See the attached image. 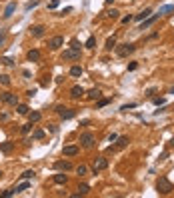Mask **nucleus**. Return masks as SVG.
Masks as SVG:
<instances>
[{"label":"nucleus","mask_w":174,"mask_h":198,"mask_svg":"<svg viewBox=\"0 0 174 198\" xmlns=\"http://www.w3.org/2000/svg\"><path fill=\"white\" fill-rule=\"evenodd\" d=\"M156 190H158V194H170L174 190V186L166 176H160V178L156 180Z\"/></svg>","instance_id":"obj_1"},{"label":"nucleus","mask_w":174,"mask_h":198,"mask_svg":"<svg viewBox=\"0 0 174 198\" xmlns=\"http://www.w3.org/2000/svg\"><path fill=\"white\" fill-rule=\"evenodd\" d=\"M116 54H118V56L120 58H126L128 56V54H132L136 50V44H132V42H126V44H120V46H116Z\"/></svg>","instance_id":"obj_2"},{"label":"nucleus","mask_w":174,"mask_h":198,"mask_svg":"<svg viewBox=\"0 0 174 198\" xmlns=\"http://www.w3.org/2000/svg\"><path fill=\"white\" fill-rule=\"evenodd\" d=\"M80 144H82L84 148H92V146L96 144V136L92 134V132H82V134H80Z\"/></svg>","instance_id":"obj_3"},{"label":"nucleus","mask_w":174,"mask_h":198,"mask_svg":"<svg viewBox=\"0 0 174 198\" xmlns=\"http://www.w3.org/2000/svg\"><path fill=\"white\" fill-rule=\"evenodd\" d=\"M56 112H58V116L62 118V120H70V118H74L76 116V110H72V108H66V106H56Z\"/></svg>","instance_id":"obj_4"},{"label":"nucleus","mask_w":174,"mask_h":198,"mask_svg":"<svg viewBox=\"0 0 174 198\" xmlns=\"http://www.w3.org/2000/svg\"><path fill=\"white\" fill-rule=\"evenodd\" d=\"M80 56H82L80 48H68L62 52V60H80Z\"/></svg>","instance_id":"obj_5"},{"label":"nucleus","mask_w":174,"mask_h":198,"mask_svg":"<svg viewBox=\"0 0 174 198\" xmlns=\"http://www.w3.org/2000/svg\"><path fill=\"white\" fill-rule=\"evenodd\" d=\"M0 102L10 104V106H16V104H18V94H12V92H2V94H0Z\"/></svg>","instance_id":"obj_6"},{"label":"nucleus","mask_w":174,"mask_h":198,"mask_svg":"<svg viewBox=\"0 0 174 198\" xmlns=\"http://www.w3.org/2000/svg\"><path fill=\"white\" fill-rule=\"evenodd\" d=\"M106 166H108V160L104 158V156H98V158L94 160V166H92V172H94V174H98L100 170H104V168H106Z\"/></svg>","instance_id":"obj_7"},{"label":"nucleus","mask_w":174,"mask_h":198,"mask_svg":"<svg viewBox=\"0 0 174 198\" xmlns=\"http://www.w3.org/2000/svg\"><path fill=\"white\" fill-rule=\"evenodd\" d=\"M62 44H64V36H60V34H58V36H52V38L48 40V48H50V50H58Z\"/></svg>","instance_id":"obj_8"},{"label":"nucleus","mask_w":174,"mask_h":198,"mask_svg":"<svg viewBox=\"0 0 174 198\" xmlns=\"http://www.w3.org/2000/svg\"><path fill=\"white\" fill-rule=\"evenodd\" d=\"M158 16H160L158 12H156V14H150L146 20H142V22H140V28H138V30H146V28H150V26L156 22V18H158Z\"/></svg>","instance_id":"obj_9"},{"label":"nucleus","mask_w":174,"mask_h":198,"mask_svg":"<svg viewBox=\"0 0 174 198\" xmlns=\"http://www.w3.org/2000/svg\"><path fill=\"white\" fill-rule=\"evenodd\" d=\"M84 94H86V90H84L82 86H78V84H76V86H72V88H70V96H72L74 100H80V98H82Z\"/></svg>","instance_id":"obj_10"},{"label":"nucleus","mask_w":174,"mask_h":198,"mask_svg":"<svg viewBox=\"0 0 174 198\" xmlns=\"http://www.w3.org/2000/svg\"><path fill=\"white\" fill-rule=\"evenodd\" d=\"M44 32H46L44 24H34V26H30V34H32L34 38H40V36H44Z\"/></svg>","instance_id":"obj_11"},{"label":"nucleus","mask_w":174,"mask_h":198,"mask_svg":"<svg viewBox=\"0 0 174 198\" xmlns=\"http://www.w3.org/2000/svg\"><path fill=\"white\" fill-rule=\"evenodd\" d=\"M54 168L66 172V170H72V164H70V160H56V162H54Z\"/></svg>","instance_id":"obj_12"},{"label":"nucleus","mask_w":174,"mask_h":198,"mask_svg":"<svg viewBox=\"0 0 174 198\" xmlns=\"http://www.w3.org/2000/svg\"><path fill=\"white\" fill-rule=\"evenodd\" d=\"M128 136H120V138H116V144L114 146H110V150H116V148H126L128 146Z\"/></svg>","instance_id":"obj_13"},{"label":"nucleus","mask_w":174,"mask_h":198,"mask_svg":"<svg viewBox=\"0 0 174 198\" xmlns=\"http://www.w3.org/2000/svg\"><path fill=\"white\" fill-rule=\"evenodd\" d=\"M84 96H86L88 100H98V98H102V92L98 90V88H90V90H88Z\"/></svg>","instance_id":"obj_14"},{"label":"nucleus","mask_w":174,"mask_h":198,"mask_svg":"<svg viewBox=\"0 0 174 198\" xmlns=\"http://www.w3.org/2000/svg\"><path fill=\"white\" fill-rule=\"evenodd\" d=\"M40 56H42V54H40V50H36V48L28 50V54H26V58H28L30 62H38V60H40Z\"/></svg>","instance_id":"obj_15"},{"label":"nucleus","mask_w":174,"mask_h":198,"mask_svg":"<svg viewBox=\"0 0 174 198\" xmlns=\"http://www.w3.org/2000/svg\"><path fill=\"white\" fill-rule=\"evenodd\" d=\"M78 152H80L78 146H64V148H62V154L64 156H76Z\"/></svg>","instance_id":"obj_16"},{"label":"nucleus","mask_w":174,"mask_h":198,"mask_svg":"<svg viewBox=\"0 0 174 198\" xmlns=\"http://www.w3.org/2000/svg\"><path fill=\"white\" fill-rule=\"evenodd\" d=\"M150 14H152V8H144L142 12H138V14L134 16V20H138V22H142V20H146V18H148Z\"/></svg>","instance_id":"obj_17"},{"label":"nucleus","mask_w":174,"mask_h":198,"mask_svg":"<svg viewBox=\"0 0 174 198\" xmlns=\"http://www.w3.org/2000/svg\"><path fill=\"white\" fill-rule=\"evenodd\" d=\"M52 180H54L56 184H66V182H68V176H66L64 172H58V174H54V176H52Z\"/></svg>","instance_id":"obj_18"},{"label":"nucleus","mask_w":174,"mask_h":198,"mask_svg":"<svg viewBox=\"0 0 174 198\" xmlns=\"http://www.w3.org/2000/svg\"><path fill=\"white\" fill-rule=\"evenodd\" d=\"M12 148H14V144L12 142H0V152H4V154H10L12 152Z\"/></svg>","instance_id":"obj_19"},{"label":"nucleus","mask_w":174,"mask_h":198,"mask_svg":"<svg viewBox=\"0 0 174 198\" xmlns=\"http://www.w3.org/2000/svg\"><path fill=\"white\" fill-rule=\"evenodd\" d=\"M14 10H16V2H10V4L6 6V10H4V14H2V18H10V16L14 14Z\"/></svg>","instance_id":"obj_20"},{"label":"nucleus","mask_w":174,"mask_h":198,"mask_svg":"<svg viewBox=\"0 0 174 198\" xmlns=\"http://www.w3.org/2000/svg\"><path fill=\"white\" fill-rule=\"evenodd\" d=\"M82 72H84V70H82V66H78V64H74V66L70 68V76H72V78L82 76Z\"/></svg>","instance_id":"obj_21"},{"label":"nucleus","mask_w":174,"mask_h":198,"mask_svg":"<svg viewBox=\"0 0 174 198\" xmlns=\"http://www.w3.org/2000/svg\"><path fill=\"white\" fill-rule=\"evenodd\" d=\"M26 116H28V120L32 122V124H34V122H40V118H42V114H40L38 110H34V112H28Z\"/></svg>","instance_id":"obj_22"},{"label":"nucleus","mask_w":174,"mask_h":198,"mask_svg":"<svg viewBox=\"0 0 174 198\" xmlns=\"http://www.w3.org/2000/svg\"><path fill=\"white\" fill-rule=\"evenodd\" d=\"M170 12H174V4H164V6H160L158 8V14H170Z\"/></svg>","instance_id":"obj_23"},{"label":"nucleus","mask_w":174,"mask_h":198,"mask_svg":"<svg viewBox=\"0 0 174 198\" xmlns=\"http://www.w3.org/2000/svg\"><path fill=\"white\" fill-rule=\"evenodd\" d=\"M88 192H90V186H88V184H78V192H76V196H86Z\"/></svg>","instance_id":"obj_24"},{"label":"nucleus","mask_w":174,"mask_h":198,"mask_svg":"<svg viewBox=\"0 0 174 198\" xmlns=\"http://www.w3.org/2000/svg\"><path fill=\"white\" fill-rule=\"evenodd\" d=\"M44 136H46V132H44L42 128H36V130L32 132V140H42Z\"/></svg>","instance_id":"obj_25"},{"label":"nucleus","mask_w":174,"mask_h":198,"mask_svg":"<svg viewBox=\"0 0 174 198\" xmlns=\"http://www.w3.org/2000/svg\"><path fill=\"white\" fill-rule=\"evenodd\" d=\"M28 188H30V182H28V180H22L14 190H16V194H18V192H24V190H28Z\"/></svg>","instance_id":"obj_26"},{"label":"nucleus","mask_w":174,"mask_h":198,"mask_svg":"<svg viewBox=\"0 0 174 198\" xmlns=\"http://www.w3.org/2000/svg\"><path fill=\"white\" fill-rule=\"evenodd\" d=\"M16 110H18V114L26 116V114H28V112H30V108L26 106V104H20V102H18V104H16Z\"/></svg>","instance_id":"obj_27"},{"label":"nucleus","mask_w":174,"mask_h":198,"mask_svg":"<svg viewBox=\"0 0 174 198\" xmlns=\"http://www.w3.org/2000/svg\"><path fill=\"white\" fill-rule=\"evenodd\" d=\"M110 100L112 98H98L96 100V108H104L106 104H110Z\"/></svg>","instance_id":"obj_28"},{"label":"nucleus","mask_w":174,"mask_h":198,"mask_svg":"<svg viewBox=\"0 0 174 198\" xmlns=\"http://www.w3.org/2000/svg\"><path fill=\"white\" fill-rule=\"evenodd\" d=\"M104 48H106V50H114L116 48V38H114V36L106 40V46H104Z\"/></svg>","instance_id":"obj_29"},{"label":"nucleus","mask_w":174,"mask_h":198,"mask_svg":"<svg viewBox=\"0 0 174 198\" xmlns=\"http://www.w3.org/2000/svg\"><path fill=\"white\" fill-rule=\"evenodd\" d=\"M84 46H86L88 50H92V48H96V38H94V36H90V38L86 40V44H84Z\"/></svg>","instance_id":"obj_30"},{"label":"nucleus","mask_w":174,"mask_h":198,"mask_svg":"<svg viewBox=\"0 0 174 198\" xmlns=\"http://www.w3.org/2000/svg\"><path fill=\"white\" fill-rule=\"evenodd\" d=\"M34 176H36V172H34V170H26V172H22V176H20V178H22V180H30V178H34Z\"/></svg>","instance_id":"obj_31"},{"label":"nucleus","mask_w":174,"mask_h":198,"mask_svg":"<svg viewBox=\"0 0 174 198\" xmlns=\"http://www.w3.org/2000/svg\"><path fill=\"white\" fill-rule=\"evenodd\" d=\"M0 64H6V66H14V60L10 56H2L0 58Z\"/></svg>","instance_id":"obj_32"},{"label":"nucleus","mask_w":174,"mask_h":198,"mask_svg":"<svg viewBox=\"0 0 174 198\" xmlns=\"http://www.w3.org/2000/svg\"><path fill=\"white\" fill-rule=\"evenodd\" d=\"M0 84H2V86H10V76L8 74H0Z\"/></svg>","instance_id":"obj_33"},{"label":"nucleus","mask_w":174,"mask_h":198,"mask_svg":"<svg viewBox=\"0 0 174 198\" xmlns=\"http://www.w3.org/2000/svg\"><path fill=\"white\" fill-rule=\"evenodd\" d=\"M118 14H120V12H118L116 8H112V10H108V12H106V16H108L110 20H116V18H118Z\"/></svg>","instance_id":"obj_34"},{"label":"nucleus","mask_w":174,"mask_h":198,"mask_svg":"<svg viewBox=\"0 0 174 198\" xmlns=\"http://www.w3.org/2000/svg\"><path fill=\"white\" fill-rule=\"evenodd\" d=\"M74 170H76V174H78V176H84V174L88 172V168H86V166H84V164L76 166V168H74Z\"/></svg>","instance_id":"obj_35"},{"label":"nucleus","mask_w":174,"mask_h":198,"mask_svg":"<svg viewBox=\"0 0 174 198\" xmlns=\"http://www.w3.org/2000/svg\"><path fill=\"white\" fill-rule=\"evenodd\" d=\"M136 106H138L136 102H128V104H124V106H122L120 110H122V112H128V110H132V108H136Z\"/></svg>","instance_id":"obj_36"},{"label":"nucleus","mask_w":174,"mask_h":198,"mask_svg":"<svg viewBox=\"0 0 174 198\" xmlns=\"http://www.w3.org/2000/svg\"><path fill=\"white\" fill-rule=\"evenodd\" d=\"M152 102H154L156 106H164V104H166V98H160V96H156V98H152Z\"/></svg>","instance_id":"obj_37"},{"label":"nucleus","mask_w":174,"mask_h":198,"mask_svg":"<svg viewBox=\"0 0 174 198\" xmlns=\"http://www.w3.org/2000/svg\"><path fill=\"white\" fill-rule=\"evenodd\" d=\"M30 130H32V122H28V124H22V128H20V132H22V134H28Z\"/></svg>","instance_id":"obj_38"},{"label":"nucleus","mask_w":174,"mask_h":198,"mask_svg":"<svg viewBox=\"0 0 174 198\" xmlns=\"http://www.w3.org/2000/svg\"><path fill=\"white\" fill-rule=\"evenodd\" d=\"M58 4H60V0H50L48 8H50V10H54V8H58Z\"/></svg>","instance_id":"obj_39"},{"label":"nucleus","mask_w":174,"mask_h":198,"mask_svg":"<svg viewBox=\"0 0 174 198\" xmlns=\"http://www.w3.org/2000/svg\"><path fill=\"white\" fill-rule=\"evenodd\" d=\"M132 20H134V16H130V14H128V16H124V18H122V24H130Z\"/></svg>","instance_id":"obj_40"},{"label":"nucleus","mask_w":174,"mask_h":198,"mask_svg":"<svg viewBox=\"0 0 174 198\" xmlns=\"http://www.w3.org/2000/svg\"><path fill=\"white\" fill-rule=\"evenodd\" d=\"M34 6H38V0H32V2H28V4H26V10L34 8Z\"/></svg>","instance_id":"obj_41"},{"label":"nucleus","mask_w":174,"mask_h":198,"mask_svg":"<svg viewBox=\"0 0 174 198\" xmlns=\"http://www.w3.org/2000/svg\"><path fill=\"white\" fill-rule=\"evenodd\" d=\"M70 44H72V46H70V48H80V42H78L76 38H72V42H70Z\"/></svg>","instance_id":"obj_42"},{"label":"nucleus","mask_w":174,"mask_h":198,"mask_svg":"<svg viewBox=\"0 0 174 198\" xmlns=\"http://www.w3.org/2000/svg\"><path fill=\"white\" fill-rule=\"evenodd\" d=\"M136 68H138V62H130L128 64V70H136Z\"/></svg>","instance_id":"obj_43"},{"label":"nucleus","mask_w":174,"mask_h":198,"mask_svg":"<svg viewBox=\"0 0 174 198\" xmlns=\"http://www.w3.org/2000/svg\"><path fill=\"white\" fill-rule=\"evenodd\" d=\"M68 12H72V6H66V8H64V10H62V12H60V14H62V16H64V14H68Z\"/></svg>","instance_id":"obj_44"},{"label":"nucleus","mask_w":174,"mask_h":198,"mask_svg":"<svg viewBox=\"0 0 174 198\" xmlns=\"http://www.w3.org/2000/svg\"><path fill=\"white\" fill-rule=\"evenodd\" d=\"M8 120V114H6V112H2V114H0V122H6Z\"/></svg>","instance_id":"obj_45"},{"label":"nucleus","mask_w":174,"mask_h":198,"mask_svg":"<svg viewBox=\"0 0 174 198\" xmlns=\"http://www.w3.org/2000/svg\"><path fill=\"white\" fill-rule=\"evenodd\" d=\"M116 138H118V136H116V134H114V132H112V134H110V136H108V142H116Z\"/></svg>","instance_id":"obj_46"},{"label":"nucleus","mask_w":174,"mask_h":198,"mask_svg":"<svg viewBox=\"0 0 174 198\" xmlns=\"http://www.w3.org/2000/svg\"><path fill=\"white\" fill-rule=\"evenodd\" d=\"M4 38H6V32H0V46L4 44Z\"/></svg>","instance_id":"obj_47"},{"label":"nucleus","mask_w":174,"mask_h":198,"mask_svg":"<svg viewBox=\"0 0 174 198\" xmlns=\"http://www.w3.org/2000/svg\"><path fill=\"white\" fill-rule=\"evenodd\" d=\"M36 92H38V90H36V88H32V90H28V92H26V94H28V96H30V98H32V96H34V94H36Z\"/></svg>","instance_id":"obj_48"},{"label":"nucleus","mask_w":174,"mask_h":198,"mask_svg":"<svg viewBox=\"0 0 174 198\" xmlns=\"http://www.w3.org/2000/svg\"><path fill=\"white\" fill-rule=\"evenodd\" d=\"M146 94H148V96H150V98H152V96H154V94H156V90H154V88H150V90H148V92H146Z\"/></svg>","instance_id":"obj_49"},{"label":"nucleus","mask_w":174,"mask_h":198,"mask_svg":"<svg viewBox=\"0 0 174 198\" xmlns=\"http://www.w3.org/2000/svg\"><path fill=\"white\" fill-rule=\"evenodd\" d=\"M64 82V76H56V84H62Z\"/></svg>","instance_id":"obj_50"},{"label":"nucleus","mask_w":174,"mask_h":198,"mask_svg":"<svg viewBox=\"0 0 174 198\" xmlns=\"http://www.w3.org/2000/svg\"><path fill=\"white\" fill-rule=\"evenodd\" d=\"M104 2H106V4H112V2H114V0H104Z\"/></svg>","instance_id":"obj_51"},{"label":"nucleus","mask_w":174,"mask_h":198,"mask_svg":"<svg viewBox=\"0 0 174 198\" xmlns=\"http://www.w3.org/2000/svg\"><path fill=\"white\" fill-rule=\"evenodd\" d=\"M170 94H174V88H170Z\"/></svg>","instance_id":"obj_52"},{"label":"nucleus","mask_w":174,"mask_h":198,"mask_svg":"<svg viewBox=\"0 0 174 198\" xmlns=\"http://www.w3.org/2000/svg\"><path fill=\"white\" fill-rule=\"evenodd\" d=\"M0 176H2V172H0Z\"/></svg>","instance_id":"obj_53"}]
</instances>
